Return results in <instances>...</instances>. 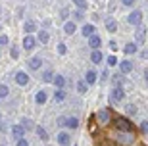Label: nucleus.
Segmentation results:
<instances>
[{
  "label": "nucleus",
  "instance_id": "72a5a7b5",
  "mask_svg": "<svg viewBox=\"0 0 148 146\" xmlns=\"http://www.w3.org/2000/svg\"><path fill=\"white\" fill-rule=\"evenodd\" d=\"M117 64V58H115V56H110V58H108V65H115Z\"/></svg>",
  "mask_w": 148,
  "mask_h": 146
},
{
  "label": "nucleus",
  "instance_id": "2eb2a0df",
  "mask_svg": "<svg viewBox=\"0 0 148 146\" xmlns=\"http://www.w3.org/2000/svg\"><path fill=\"white\" fill-rule=\"evenodd\" d=\"M119 67H121V73H131V71H133V64H131V62H127V60H125V62H121Z\"/></svg>",
  "mask_w": 148,
  "mask_h": 146
},
{
  "label": "nucleus",
  "instance_id": "6ab92c4d",
  "mask_svg": "<svg viewBox=\"0 0 148 146\" xmlns=\"http://www.w3.org/2000/svg\"><path fill=\"white\" fill-rule=\"evenodd\" d=\"M64 29H66L67 35H73V33H75V23H73V21H67L66 25H64Z\"/></svg>",
  "mask_w": 148,
  "mask_h": 146
},
{
  "label": "nucleus",
  "instance_id": "20e7f679",
  "mask_svg": "<svg viewBox=\"0 0 148 146\" xmlns=\"http://www.w3.org/2000/svg\"><path fill=\"white\" fill-rule=\"evenodd\" d=\"M140 21H143V12H140V10L133 12L131 16H129V23H131V25H135V27H137V25H140Z\"/></svg>",
  "mask_w": 148,
  "mask_h": 146
},
{
  "label": "nucleus",
  "instance_id": "9d476101",
  "mask_svg": "<svg viewBox=\"0 0 148 146\" xmlns=\"http://www.w3.org/2000/svg\"><path fill=\"white\" fill-rule=\"evenodd\" d=\"M16 81H17V85H27V83H29V75L19 71V73L16 75Z\"/></svg>",
  "mask_w": 148,
  "mask_h": 146
},
{
  "label": "nucleus",
  "instance_id": "ea45409f",
  "mask_svg": "<svg viewBox=\"0 0 148 146\" xmlns=\"http://www.w3.org/2000/svg\"><path fill=\"white\" fill-rule=\"evenodd\" d=\"M75 17H77V19H81V17H83V10H81V8L75 12Z\"/></svg>",
  "mask_w": 148,
  "mask_h": 146
},
{
  "label": "nucleus",
  "instance_id": "f8f14e48",
  "mask_svg": "<svg viewBox=\"0 0 148 146\" xmlns=\"http://www.w3.org/2000/svg\"><path fill=\"white\" fill-rule=\"evenodd\" d=\"M33 46H35V38H33V37H29V35H27V37L23 38V48H25V50H31Z\"/></svg>",
  "mask_w": 148,
  "mask_h": 146
},
{
  "label": "nucleus",
  "instance_id": "e433bc0d",
  "mask_svg": "<svg viewBox=\"0 0 148 146\" xmlns=\"http://www.w3.org/2000/svg\"><path fill=\"white\" fill-rule=\"evenodd\" d=\"M0 44H2V46H6V44H8V37H6V35H2V37H0Z\"/></svg>",
  "mask_w": 148,
  "mask_h": 146
},
{
  "label": "nucleus",
  "instance_id": "39448f33",
  "mask_svg": "<svg viewBox=\"0 0 148 146\" xmlns=\"http://www.w3.org/2000/svg\"><path fill=\"white\" fill-rule=\"evenodd\" d=\"M58 142H60L62 146H67L69 142H71V136H69V133H66V131H60V133H58Z\"/></svg>",
  "mask_w": 148,
  "mask_h": 146
},
{
  "label": "nucleus",
  "instance_id": "4c0bfd02",
  "mask_svg": "<svg viewBox=\"0 0 148 146\" xmlns=\"http://www.w3.org/2000/svg\"><path fill=\"white\" fill-rule=\"evenodd\" d=\"M58 52L60 54H66V44H58Z\"/></svg>",
  "mask_w": 148,
  "mask_h": 146
},
{
  "label": "nucleus",
  "instance_id": "a211bd4d",
  "mask_svg": "<svg viewBox=\"0 0 148 146\" xmlns=\"http://www.w3.org/2000/svg\"><path fill=\"white\" fill-rule=\"evenodd\" d=\"M90 60H92L94 64H100V62H102V52H100V50L96 48V50L92 52V54H90Z\"/></svg>",
  "mask_w": 148,
  "mask_h": 146
},
{
  "label": "nucleus",
  "instance_id": "cd10ccee",
  "mask_svg": "<svg viewBox=\"0 0 148 146\" xmlns=\"http://www.w3.org/2000/svg\"><path fill=\"white\" fill-rule=\"evenodd\" d=\"M10 94V88L6 87V85H0V98H6Z\"/></svg>",
  "mask_w": 148,
  "mask_h": 146
},
{
  "label": "nucleus",
  "instance_id": "0eeeda50",
  "mask_svg": "<svg viewBox=\"0 0 148 146\" xmlns=\"http://www.w3.org/2000/svg\"><path fill=\"white\" fill-rule=\"evenodd\" d=\"M23 135H25V129H23L21 125L12 127V136H16V138H23Z\"/></svg>",
  "mask_w": 148,
  "mask_h": 146
},
{
  "label": "nucleus",
  "instance_id": "aec40b11",
  "mask_svg": "<svg viewBox=\"0 0 148 146\" xmlns=\"http://www.w3.org/2000/svg\"><path fill=\"white\" fill-rule=\"evenodd\" d=\"M83 35H85V37L94 35V25H85V27H83Z\"/></svg>",
  "mask_w": 148,
  "mask_h": 146
},
{
  "label": "nucleus",
  "instance_id": "f03ea898",
  "mask_svg": "<svg viewBox=\"0 0 148 146\" xmlns=\"http://www.w3.org/2000/svg\"><path fill=\"white\" fill-rule=\"evenodd\" d=\"M115 127L117 131H133V123L125 117H115Z\"/></svg>",
  "mask_w": 148,
  "mask_h": 146
},
{
  "label": "nucleus",
  "instance_id": "58836bf2",
  "mask_svg": "<svg viewBox=\"0 0 148 146\" xmlns=\"http://www.w3.org/2000/svg\"><path fill=\"white\" fill-rule=\"evenodd\" d=\"M121 2H123V4H125V6H133V4H135V2H137V0H121Z\"/></svg>",
  "mask_w": 148,
  "mask_h": 146
},
{
  "label": "nucleus",
  "instance_id": "412c9836",
  "mask_svg": "<svg viewBox=\"0 0 148 146\" xmlns=\"http://www.w3.org/2000/svg\"><path fill=\"white\" fill-rule=\"evenodd\" d=\"M44 102H46V92L38 90L37 92V104H44Z\"/></svg>",
  "mask_w": 148,
  "mask_h": 146
},
{
  "label": "nucleus",
  "instance_id": "c9c22d12",
  "mask_svg": "<svg viewBox=\"0 0 148 146\" xmlns=\"http://www.w3.org/2000/svg\"><path fill=\"white\" fill-rule=\"evenodd\" d=\"M140 131H143V135H146V131H148V123H146V121H143V125H140Z\"/></svg>",
  "mask_w": 148,
  "mask_h": 146
},
{
  "label": "nucleus",
  "instance_id": "f3484780",
  "mask_svg": "<svg viewBox=\"0 0 148 146\" xmlns=\"http://www.w3.org/2000/svg\"><path fill=\"white\" fill-rule=\"evenodd\" d=\"M52 81H54L56 88H64V85H66V79H64V77H62V75H56L54 79H52Z\"/></svg>",
  "mask_w": 148,
  "mask_h": 146
},
{
  "label": "nucleus",
  "instance_id": "473e14b6",
  "mask_svg": "<svg viewBox=\"0 0 148 146\" xmlns=\"http://www.w3.org/2000/svg\"><path fill=\"white\" fill-rule=\"evenodd\" d=\"M19 56V48L17 46H12V58H17Z\"/></svg>",
  "mask_w": 148,
  "mask_h": 146
},
{
  "label": "nucleus",
  "instance_id": "393cba45",
  "mask_svg": "<svg viewBox=\"0 0 148 146\" xmlns=\"http://www.w3.org/2000/svg\"><path fill=\"white\" fill-rule=\"evenodd\" d=\"M48 33L46 31H38V40H40V42H48Z\"/></svg>",
  "mask_w": 148,
  "mask_h": 146
},
{
  "label": "nucleus",
  "instance_id": "c85d7f7f",
  "mask_svg": "<svg viewBox=\"0 0 148 146\" xmlns=\"http://www.w3.org/2000/svg\"><path fill=\"white\" fill-rule=\"evenodd\" d=\"M54 98L58 100V102H62V100L66 98V94H64V90H62V88H58V90H56V94H54Z\"/></svg>",
  "mask_w": 148,
  "mask_h": 146
},
{
  "label": "nucleus",
  "instance_id": "c756f323",
  "mask_svg": "<svg viewBox=\"0 0 148 146\" xmlns=\"http://www.w3.org/2000/svg\"><path fill=\"white\" fill-rule=\"evenodd\" d=\"M21 127H23V129H33V123H31V119H23V121H21Z\"/></svg>",
  "mask_w": 148,
  "mask_h": 146
},
{
  "label": "nucleus",
  "instance_id": "a878e982",
  "mask_svg": "<svg viewBox=\"0 0 148 146\" xmlns=\"http://www.w3.org/2000/svg\"><path fill=\"white\" fill-rule=\"evenodd\" d=\"M52 79H54V75H52V71H44V73H42V81H44V83H50Z\"/></svg>",
  "mask_w": 148,
  "mask_h": 146
},
{
  "label": "nucleus",
  "instance_id": "2f4dec72",
  "mask_svg": "<svg viewBox=\"0 0 148 146\" xmlns=\"http://www.w3.org/2000/svg\"><path fill=\"white\" fill-rule=\"evenodd\" d=\"M73 2H75L77 8H81V10H85V8H87V0H73Z\"/></svg>",
  "mask_w": 148,
  "mask_h": 146
},
{
  "label": "nucleus",
  "instance_id": "7ed1b4c3",
  "mask_svg": "<svg viewBox=\"0 0 148 146\" xmlns=\"http://www.w3.org/2000/svg\"><path fill=\"white\" fill-rule=\"evenodd\" d=\"M96 121H98L100 125H108L110 123V112H108V110H100L98 114H96Z\"/></svg>",
  "mask_w": 148,
  "mask_h": 146
},
{
  "label": "nucleus",
  "instance_id": "dca6fc26",
  "mask_svg": "<svg viewBox=\"0 0 148 146\" xmlns=\"http://www.w3.org/2000/svg\"><path fill=\"white\" fill-rule=\"evenodd\" d=\"M85 79H87V85H92V83H96V71H87V77H85Z\"/></svg>",
  "mask_w": 148,
  "mask_h": 146
},
{
  "label": "nucleus",
  "instance_id": "ddd939ff",
  "mask_svg": "<svg viewBox=\"0 0 148 146\" xmlns=\"http://www.w3.org/2000/svg\"><path fill=\"white\" fill-rule=\"evenodd\" d=\"M106 29H108L110 33H114L115 29H117V21L112 19V17H108V19H106Z\"/></svg>",
  "mask_w": 148,
  "mask_h": 146
},
{
  "label": "nucleus",
  "instance_id": "a19ab883",
  "mask_svg": "<svg viewBox=\"0 0 148 146\" xmlns=\"http://www.w3.org/2000/svg\"><path fill=\"white\" fill-rule=\"evenodd\" d=\"M0 146H4V144H0Z\"/></svg>",
  "mask_w": 148,
  "mask_h": 146
},
{
  "label": "nucleus",
  "instance_id": "7c9ffc66",
  "mask_svg": "<svg viewBox=\"0 0 148 146\" xmlns=\"http://www.w3.org/2000/svg\"><path fill=\"white\" fill-rule=\"evenodd\" d=\"M125 112H127L129 115H135V114H137V106H131V104H129V106L125 108Z\"/></svg>",
  "mask_w": 148,
  "mask_h": 146
},
{
  "label": "nucleus",
  "instance_id": "4be33fe9",
  "mask_svg": "<svg viewBox=\"0 0 148 146\" xmlns=\"http://www.w3.org/2000/svg\"><path fill=\"white\" fill-rule=\"evenodd\" d=\"M37 135L40 141H48V135H46V131L42 129V127H37Z\"/></svg>",
  "mask_w": 148,
  "mask_h": 146
},
{
  "label": "nucleus",
  "instance_id": "bb28decb",
  "mask_svg": "<svg viewBox=\"0 0 148 146\" xmlns=\"http://www.w3.org/2000/svg\"><path fill=\"white\" fill-rule=\"evenodd\" d=\"M77 90L81 92V94H85V92H87V83H85V81H79V83H77Z\"/></svg>",
  "mask_w": 148,
  "mask_h": 146
},
{
  "label": "nucleus",
  "instance_id": "5701e85b",
  "mask_svg": "<svg viewBox=\"0 0 148 146\" xmlns=\"http://www.w3.org/2000/svg\"><path fill=\"white\" fill-rule=\"evenodd\" d=\"M23 29H25L27 33H31V31H35V29H37V25H35V21H25Z\"/></svg>",
  "mask_w": 148,
  "mask_h": 146
},
{
  "label": "nucleus",
  "instance_id": "423d86ee",
  "mask_svg": "<svg viewBox=\"0 0 148 146\" xmlns=\"http://www.w3.org/2000/svg\"><path fill=\"white\" fill-rule=\"evenodd\" d=\"M62 125H67L69 129H77V125H79V119H77V117H64Z\"/></svg>",
  "mask_w": 148,
  "mask_h": 146
},
{
  "label": "nucleus",
  "instance_id": "f257e3e1",
  "mask_svg": "<svg viewBox=\"0 0 148 146\" xmlns=\"http://www.w3.org/2000/svg\"><path fill=\"white\" fill-rule=\"evenodd\" d=\"M117 142H121V144H133L135 142L133 131H121L119 135H117Z\"/></svg>",
  "mask_w": 148,
  "mask_h": 146
},
{
  "label": "nucleus",
  "instance_id": "1a4fd4ad",
  "mask_svg": "<svg viewBox=\"0 0 148 146\" xmlns=\"http://www.w3.org/2000/svg\"><path fill=\"white\" fill-rule=\"evenodd\" d=\"M40 64H42L40 56H35V58L29 60V67H31V69H38V67H40Z\"/></svg>",
  "mask_w": 148,
  "mask_h": 146
},
{
  "label": "nucleus",
  "instance_id": "9b49d317",
  "mask_svg": "<svg viewBox=\"0 0 148 146\" xmlns=\"http://www.w3.org/2000/svg\"><path fill=\"white\" fill-rule=\"evenodd\" d=\"M88 44H90V46L96 50L100 44H102V40H100V37H96V35H90V37H88Z\"/></svg>",
  "mask_w": 148,
  "mask_h": 146
},
{
  "label": "nucleus",
  "instance_id": "4468645a",
  "mask_svg": "<svg viewBox=\"0 0 148 146\" xmlns=\"http://www.w3.org/2000/svg\"><path fill=\"white\" fill-rule=\"evenodd\" d=\"M144 27L143 25H137V35H135V37H137V42H144Z\"/></svg>",
  "mask_w": 148,
  "mask_h": 146
},
{
  "label": "nucleus",
  "instance_id": "b1692460",
  "mask_svg": "<svg viewBox=\"0 0 148 146\" xmlns=\"http://www.w3.org/2000/svg\"><path fill=\"white\" fill-rule=\"evenodd\" d=\"M135 52H137V44H127V46H125V54H129V56H131V54H135Z\"/></svg>",
  "mask_w": 148,
  "mask_h": 146
},
{
  "label": "nucleus",
  "instance_id": "f704fd0d",
  "mask_svg": "<svg viewBox=\"0 0 148 146\" xmlns=\"http://www.w3.org/2000/svg\"><path fill=\"white\" fill-rule=\"evenodd\" d=\"M17 146H29V142L25 138H17Z\"/></svg>",
  "mask_w": 148,
  "mask_h": 146
},
{
  "label": "nucleus",
  "instance_id": "6e6552de",
  "mask_svg": "<svg viewBox=\"0 0 148 146\" xmlns=\"http://www.w3.org/2000/svg\"><path fill=\"white\" fill-rule=\"evenodd\" d=\"M121 98H123V90H121L119 87H115L114 90H112V102H119Z\"/></svg>",
  "mask_w": 148,
  "mask_h": 146
}]
</instances>
